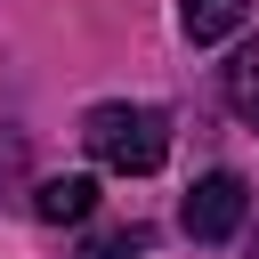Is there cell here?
Masks as SVG:
<instances>
[{
    "label": "cell",
    "instance_id": "277c9868",
    "mask_svg": "<svg viewBox=\"0 0 259 259\" xmlns=\"http://www.w3.org/2000/svg\"><path fill=\"white\" fill-rule=\"evenodd\" d=\"M243 16H251V0H178V32H186L194 49H210V40L243 32Z\"/></svg>",
    "mask_w": 259,
    "mask_h": 259
},
{
    "label": "cell",
    "instance_id": "3957f363",
    "mask_svg": "<svg viewBox=\"0 0 259 259\" xmlns=\"http://www.w3.org/2000/svg\"><path fill=\"white\" fill-rule=\"evenodd\" d=\"M89 210H97V178H81V170L32 186V219H49V227H81Z\"/></svg>",
    "mask_w": 259,
    "mask_h": 259
},
{
    "label": "cell",
    "instance_id": "6da1fadb",
    "mask_svg": "<svg viewBox=\"0 0 259 259\" xmlns=\"http://www.w3.org/2000/svg\"><path fill=\"white\" fill-rule=\"evenodd\" d=\"M81 138H89V154L105 162V170H121V178H154L162 162H170V113L162 105H89V121H81Z\"/></svg>",
    "mask_w": 259,
    "mask_h": 259
},
{
    "label": "cell",
    "instance_id": "7a4b0ae2",
    "mask_svg": "<svg viewBox=\"0 0 259 259\" xmlns=\"http://www.w3.org/2000/svg\"><path fill=\"white\" fill-rule=\"evenodd\" d=\"M251 219V186L235 178V170H210V178H194L186 186V202H178V227L194 235V243H235V227Z\"/></svg>",
    "mask_w": 259,
    "mask_h": 259
},
{
    "label": "cell",
    "instance_id": "5b68a950",
    "mask_svg": "<svg viewBox=\"0 0 259 259\" xmlns=\"http://www.w3.org/2000/svg\"><path fill=\"white\" fill-rule=\"evenodd\" d=\"M227 105H235V113H243V121L259 130V40H251V49H243V57L227 65Z\"/></svg>",
    "mask_w": 259,
    "mask_h": 259
},
{
    "label": "cell",
    "instance_id": "8992f818",
    "mask_svg": "<svg viewBox=\"0 0 259 259\" xmlns=\"http://www.w3.org/2000/svg\"><path fill=\"white\" fill-rule=\"evenodd\" d=\"M130 251H146V227H113V235H97L81 259H130Z\"/></svg>",
    "mask_w": 259,
    "mask_h": 259
}]
</instances>
